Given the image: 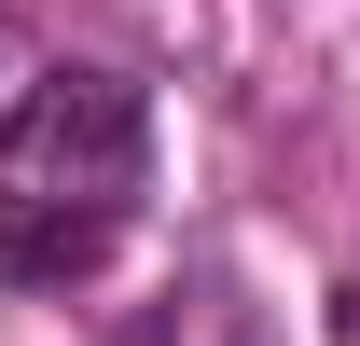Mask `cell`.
I'll use <instances>...</instances> for the list:
<instances>
[{"mask_svg":"<svg viewBox=\"0 0 360 346\" xmlns=\"http://www.w3.org/2000/svg\"><path fill=\"white\" fill-rule=\"evenodd\" d=\"M153 194V97L125 70H28L0 125V291H70Z\"/></svg>","mask_w":360,"mask_h":346,"instance_id":"cell-1","label":"cell"}]
</instances>
